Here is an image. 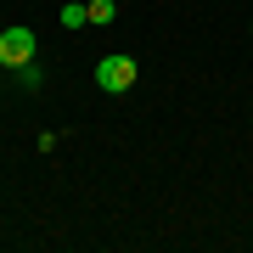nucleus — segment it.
Returning <instances> with one entry per match:
<instances>
[{"instance_id": "obj_1", "label": "nucleus", "mask_w": 253, "mask_h": 253, "mask_svg": "<svg viewBox=\"0 0 253 253\" xmlns=\"http://www.w3.org/2000/svg\"><path fill=\"white\" fill-rule=\"evenodd\" d=\"M135 79H141V62H135V56H118L113 51V56L96 62V90H107V96H124Z\"/></svg>"}, {"instance_id": "obj_3", "label": "nucleus", "mask_w": 253, "mask_h": 253, "mask_svg": "<svg viewBox=\"0 0 253 253\" xmlns=\"http://www.w3.org/2000/svg\"><path fill=\"white\" fill-rule=\"evenodd\" d=\"M56 23H62V28H84V23H90V6H79V0H68V6L56 11Z\"/></svg>"}, {"instance_id": "obj_5", "label": "nucleus", "mask_w": 253, "mask_h": 253, "mask_svg": "<svg viewBox=\"0 0 253 253\" xmlns=\"http://www.w3.org/2000/svg\"><path fill=\"white\" fill-rule=\"evenodd\" d=\"M17 79H23V90H40V68H34V62L17 68Z\"/></svg>"}, {"instance_id": "obj_4", "label": "nucleus", "mask_w": 253, "mask_h": 253, "mask_svg": "<svg viewBox=\"0 0 253 253\" xmlns=\"http://www.w3.org/2000/svg\"><path fill=\"white\" fill-rule=\"evenodd\" d=\"M113 17H118L113 0H90V23H113Z\"/></svg>"}, {"instance_id": "obj_2", "label": "nucleus", "mask_w": 253, "mask_h": 253, "mask_svg": "<svg viewBox=\"0 0 253 253\" xmlns=\"http://www.w3.org/2000/svg\"><path fill=\"white\" fill-rule=\"evenodd\" d=\"M34 51H40V40H34V28H28V23L0 28V62H6V68H28V62H34Z\"/></svg>"}]
</instances>
